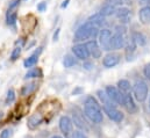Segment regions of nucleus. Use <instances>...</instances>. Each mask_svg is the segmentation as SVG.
<instances>
[{
    "label": "nucleus",
    "mask_w": 150,
    "mask_h": 138,
    "mask_svg": "<svg viewBox=\"0 0 150 138\" xmlns=\"http://www.w3.org/2000/svg\"><path fill=\"white\" fill-rule=\"evenodd\" d=\"M72 122H75V124L79 128V129L85 130V131L88 130V125H87L86 121H85L78 113H75V114H74V121H72Z\"/></svg>",
    "instance_id": "obj_19"
},
{
    "label": "nucleus",
    "mask_w": 150,
    "mask_h": 138,
    "mask_svg": "<svg viewBox=\"0 0 150 138\" xmlns=\"http://www.w3.org/2000/svg\"><path fill=\"white\" fill-rule=\"evenodd\" d=\"M120 62V56L117 54H108L104 57V61H103V64L105 68L107 69H112L114 66H116Z\"/></svg>",
    "instance_id": "obj_12"
},
{
    "label": "nucleus",
    "mask_w": 150,
    "mask_h": 138,
    "mask_svg": "<svg viewBox=\"0 0 150 138\" xmlns=\"http://www.w3.org/2000/svg\"><path fill=\"white\" fill-rule=\"evenodd\" d=\"M115 33L125 35L126 34V28H125L123 26H116V27H115Z\"/></svg>",
    "instance_id": "obj_33"
},
{
    "label": "nucleus",
    "mask_w": 150,
    "mask_h": 138,
    "mask_svg": "<svg viewBox=\"0 0 150 138\" xmlns=\"http://www.w3.org/2000/svg\"><path fill=\"white\" fill-rule=\"evenodd\" d=\"M130 88H132V86H130V82L128 81V80H126V79H121V80H119V82H117V89L121 92V93H129L130 92Z\"/></svg>",
    "instance_id": "obj_20"
},
{
    "label": "nucleus",
    "mask_w": 150,
    "mask_h": 138,
    "mask_svg": "<svg viewBox=\"0 0 150 138\" xmlns=\"http://www.w3.org/2000/svg\"><path fill=\"white\" fill-rule=\"evenodd\" d=\"M115 15L117 16L119 20H121V22H128L129 20V15H130V11L127 7H120L115 11Z\"/></svg>",
    "instance_id": "obj_17"
},
{
    "label": "nucleus",
    "mask_w": 150,
    "mask_h": 138,
    "mask_svg": "<svg viewBox=\"0 0 150 138\" xmlns=\"http://www.w3.org/2000/svg\"><path fill=\"white\" fill-rule=\"evenodd\" d=\"M115 11H116V8L112 6V5H110V4H106L105 6H103L101 7V9H100V14L104 16V18H107V16H111L113 14H115Z\"/></svg>",
    "instance_id": "obj_21"
},
{
    "label": "nucleus",
    "mask_w": 150,
    "mask_h": 138,
    "mask_svg": "<svg viewBox=\"0 0 150 138\" xmlns=\"http://www.w3.org/2000/svg\"><path fill=\"white\" fill-rule=\"evenodd\" d=\"M125 45H126L125 35L117 34V33H115L114 35H112L111 50H119V49H122Z\"/></svg>",
    "instance_id": "obj_11"
},
{
    "label": "nucleus",
    "mask_w": 150,
    "mask_h": 138,
    "mask_svg": "<svg viewBox=\"0 0 150 138\" xmlns=\"http://www.w3.org/2000/svg\"><path fill=\"white\" fill-rule=\"evenodd\" d=\"M38 88V85H36V82H30V84H27V85H25L23 87H22V89H21V95H23V96H27V95H30L35 89Z\"/></svg>",
    "instance_id": "obj_22"
},
{
    "label": "nucleus",
    "mask_w": 150,
    "mask_h": 138,
    "mask_svg": "<svg viewBox=\"0 0 150 138\" xmlns=\"http://www.w3.org/2000/svg\"><path fill=\"white\" fill-rule=\"evenodd\" d=\"M99 28L92 26L90 22H85L83 23L80 27H78V29L75 33V42H83L85 39L92 38L94 39L98 35H99Z\"/></svg>",
    "instance_id": "obj_2"
},
{
    "label": "nucleus",
    "mask_w": 150,
    "mask_h": 138,
    "mask_svg": "<svg viewBox=\"0 0 150 138\" xmlns=\"http://www.w3.org/2000/svg\"><path fill=\"white\" fill-rule=\"evenodd\" d=\"M85 44H86V48L88 50L90 56H92L96 59L101 57V49H100V46H99V44H98V42L96 39H91Z\"/></svg>",
    "instance_id": "obj_9"
},
{
    "label": "nucleus",
    "mask_w": 150,
    "mask_h": 138,
    "mask_svg": "<svg viewBox=\"0 0 150 138\" xmlns=\"http://www.w3.org/2000/svg\"><path fill=\"white\" fill-rule=\"evenodd\" d=\"M84 111L85 115L96 124L103 123L104 121V114L103 109L100 107L99 102L93 96H87L84 102Z\"/></svg>",
    "instance_id": "obj_1"
},
{
    "label": "nucleus",
    "mask_w": 150,
    "mask_h": 138,
    "mask_svg": "<svg viewBox=\"0 0 150 138\" xmlns=\"http://www.w3.org/2000/svg\"><path fill=\"white\" fill-rule=\"evenodd\" d=\"M107 4L112 5V6H122L123 4V0H107Z\"/></svg>",
    "instance_id": "obj_32"
},
{
    "label": "nucleus",
    "mask_w": 150,
    "mask_h": 138,
    "mask_svg": "<svg viewBox=\"0 0 150 138\" xmlns=\"http://www.w3.org/2000/svg\"><path fill=\"white\" fill-rule=\"evenodd\" d=\"M139 19L141 23L143 25H150V6H143L139 11Z\"/></svg>",
    "instance_id": "obj_13"
},
{
    "label": "nucleus",
    "mask_w": 150,
    "mask_h": 138,
    "mask_svg": "<svg viewBox=\"0 0 150 138\" xmlns=\"http://www.w3.org/2000/svg\"><path fill=\"white\" fill-rule=\"evenodd\" d=\"M41 52H42V48H38V50H36L30 57H28L27 59H25L23 66H25L26 69H28V68H33L34 65H36V63H38V56H40Z\"/></svg>",
    "instance_id": "obj_14"
},
{
    "label": "nucleus",
    "mask_w": 150,
    "mask_h": 138,
    "mask_svg": "<svg viewBox=\"0 0 150 138\" xmlns=\"http://www.w3.org/2000/svg\"><path fill=\"white\" fill-rule=\"evenodd\" d=\"M16 19H18V14L16 12H13V11H8L7 12V15H6V22L8 26H15L16 23Z\"/></svg>",
    "instance_id": "obj_24"
},
{
    "label": "nucleus",
    "mask_w": 150,
    "mask_h": 138,
    "mask_svg": "<svg viewBox=\"0 0 150 138\" xmlns=\"http://www.w3.org/2000/svg\"><path fill=\"white\" fill-rule=\"evenodd\" d=\"M105 92L108 95V98L115 104L123 106V94L117 89V87H115V86H107L105 88Z\"/></svg>",
    "instance_id": "obj_6"
},
{
    "label": "nucleus",
    "mask_w": 150,
    "mask_h": 138,
    "mask_svg": "<svg viewBox=\"0 0 150 138\" xmlns=\"http://www.w3.org/2000/svg\"><path fill=\"white\" fill-rule=\"evenodd\" d=\"M14 100H15V92L11 88V89H8V92H7L5 102H6V104H12Z\"/></svg>",
    "instance_id": "obj_28"
},
{
    "label": "nucleus",
    "mask_w": 150,
    "mask_h": 138,
    "mask_svg": "<svg viewBox=\"0 0 150 138\" xmlns=\"http://www.w3.org/2000/svg\"><path fill=\"white\" fill-rule=\"evenodd\" d=\"M87 22H90L92 26L99 28V27H103V26H104V23H105V18H104L100 13H96V14H93L92 16L88 18Z\"/></svg>",
    "instance_id": "obj_16"
},
{
    "label": "nucleus",
    "mask_w": 150,
    "mask_h": 138,
    "mask_svg": "<svg viewBox=\"0 0 150 138\" xmlns=\"http://www.w3.org/2000/svg\"><path fill=\"white\" fill-rule=\"evenodd\" d=\"M19 4H20V0H12V1L9 2L8 11H12V9H14L15 7H18V6H19Z\"/></svg>",
    "instance_id": "obj_31"
},
{
    "label": "nucleus",
    "mask_w": 150,
    "mask_h": 138,
    "mask_svg": "<svg viewBox=\"0 0 150 138\" xmlns=\"http://www.w3.org/2000/svg\"><path fill=\"white\" fill-rule=\"evenodd\" d=\"M149 107H150V99H149Z\"/></svg>",
    "instance_id": "obj_41"
},
{
    "label": "nucleus",
    "mask_w": 150,
    "mask_h": 138,
    "mask_svg": "<svg viewBox=\"0 0 150 138\" xmlns=\"http://www.w3.org/2000/svg\"><path fill=\"white\" fill-rule=\"evenodd\" d=\"M59 33H61V29H59V28H57V29H56V32H55V34H54V37H52V39H54L55 42H56V41H58Z\"/></svg>",
    "instance_id": "obj_36"
},
{
    "label": "nucleus",
    "mask_w": 150,
    "mask_h": 138,
    "mask_svg": "<svg viewBox=\"0 0 150 138\" xmlns=\"http://www.w3.org/2000/svg\"><path fill=\"white\" fill-rule=\"evenodd\" d=\"M140 1V4H142V5H147V4H149L150 0H139ZM148 6V5H147Z\"/></svg>",
    "instance_id": "obj_39"
},
{
    "label": "nucleus",
    "mask_w": 150,
    "mask_h": 138,
    "mask_svg": "<svg viewBox=\"0 0 150 138\" xmlns=\"http://www.w3.org/2000/svg\"><path fill=\"white\" fill-rule=\"evenodd\" d=\"M132 41L136 44V46H143L147 44V37L140 32H134L132 34Z\"/></svg>",
    "instance_id": "obj_18"
},
{
    "label": "nucleus",
    "mask_w": 150,
    "mask_h": 138,
    "mask_svg": "<svg viewBox=\"0 0 150 138\" xmlns=\"http://www.w3.org/2000/svg\"><path fill=\"white\" fill-rule=\"evenodd\" d=\"M144 74H146V77L150 80V63L144 66Z\"/></svg>",
    "instance_id": "obj_35"
},
{
    "label": "nucleus",
    "mask_w": 150,
    "mask_h": 138,
    "mask_svg": "<svg viewBox=\"0 0 150 138\" xmlns=\"http://www.w3.org/2000/svg\"><path fill=\"white\" fill-rule=\"evenodd\" d=\"M69 1H70V0H64V1H63V4L61 5V7H62V8H65V7L69 5Z\"/></svg>",
    "instance_id": "obj_38"
},
{
    "label": "nucleus",
    "mask_w": 150,
    "mask_h": 138,
    "mask_svg": "<svg viewBox=\"0 0 150 138\" xmlns=\"http://www.w3.org/2000/svg\"><path fill=\"white\" fill-rule=\"evenodd\" d=\"M72 52H74L76 58L81 59V61H86V59L90 57L88 50H87V48H86V44H84V43L75 44V45L72 46Z\"/></svg>",
    "instance_id": "obj_7"
},
{
    "label": "nucleus",
    "mask_w": 150,
    "mask_h": 138,
    "mask_svg": "<svg viewBox=\"0 0 150 138\" xmlns=\"http://www.w3.org/2000/svg\"><path fill=\"white\" fill-rule=\"evenodd\" d=\"M41 77H42V71L40 69H30L25 74V79H33V78H41Z\"/></svg>",
    "instance_id": "obj_25"
},
{
    "label": "nucleus",
    "mask_w": 150,
    "mask_h": 138,
    "mask_svg": "<svg viewBox=\"0 0 150 138\" xmlns=\"http://www.w3.org/2000/svg\"><path fill=\"white\" fill-rule=\"evenodd\" d=\"M12 129H4L1 132H0V138H11L12 137Z\"/></svg>",
    "instance_id": "obj_29"
},
{
    "label": "nucleus",
    "mask_w": 150,
    "mask_h": 138,
    "mask_svg": "<svg viewBox=\"0 0 150 138\" xmlns=\"http://www.w3.org/2000/svg\"><path fill=\"white\" fill-rule=\"evenodd\" d=\"M47 8V2L45 1H42L38 5V12H44Z\"/></svg>",
    "instance_id": "obj_34"
},
{
    "label": "nucleus",
    "mask_w": 150,
    "mask_h": 138,
    "mask_svg": "<svg viewBox=\"0 0 150 138\" xmlns=\"http://www.w3.org/2000/svg\"><path fill=\"white\" fill-rule=\"evenodd\" d=\"M42 121H43V117H42V115L36 113V114L32 115V116L28 118L27 125H28V128H29V129L34 130V129H36L38 125L42 123Z\"/></svg>",
    "instance_id": "obj_15"
},
{
    "label": "nucleus",
    "mask_w": 150,
    "mask_h": 138,
    "mask_svg": "<svg viewBox=\"0 0 150 138\" xmlns=\"http://www.w3.org/2000/svg\"><path fill=\"white\" fill-rule=\"evenodd\" d=\"M104 113L108 116L110 120H112L116 123H120L123 120V114L116 108V104H106L103 106Z\"/></svg>",
    "instance_id": "obj_5"
},
{
    "label": "nucleus",
    "mask_w": 150,
    "mask_h": 138,
    "mask_svg": "<svg viewBox=\"0 0 150 138\" xmlns=\"http://www.w3.org/2000/svg\"><path fill=\"white\" fill-rule=\"evenodd\" d=\"M122 94H123V93H122ZM123 106H125V108L127 109L128 113H130V114L136 113L137 107H136V104H135L134 98H133V95H132L130 92L123 94Z\"/></svg>",
    "instance_id": "obj_10"
},
{
    "label": "nucleus",
    "mask_w": 150,
    "mask_h": 138,
    "mask_svg": "<svg viewBox=\"0 0 150 138\" xmlns=\"http://www.w3.org/2000/svg\"><path fill=\"white\" fill-rule=\"evenodd\" d=\"M21 51H22V48H21V46H15V48L13 49L12 54H11V59H12V61H16V59L20 57Z\"/></svg>",
    "instance_id": "obj_27"
},
{
    "label": "nucleus",
    "mask_w": 150,
    "mask_h": 138,
    "mask_svg": "<svg viewBox=\"0 0 150 138\" xmlns=\"http://www.w3.org/2000/svg\"><path fill=\"white\" fill-rule=\"evenodd\" d=\"M98 44L100 46V49L105 50V51H110L111 50V42H112V32L107 28H103L99 35H98Z\"/></svg>",
    "instance_id": "obj_4"
},
{
    "label": "nucleus",
    "mask_w": 150,
    "mask_h": 138,
    "mask_svg": "<svg viewBox=\"0 0 150 138\" xmlns=\"http://www.w3.org/2000/svg\"><path fill=\"white\" fill-rule=\"evenodd\" d=\"M63 65H64V68H67V69L77 65V59L75 58V56H71V55L64 56V58H63Z\"/></svg>",
    "instance_id": "obj_23"
},
{
    "label": "nucleus",
    "mask_w": 150,
    "mask_h": 138,
    "mask_svg": "<svg viewBox=\"0 0 150 138\" xmlns=\"http://www.w3.org/2000/svg\"><path fill=\"white\" fill-rule=\"evenodd\" d=\"M72 138H87V136H86L83 131L77 130V131H75V132L72 134Z\"/></svg>",
    "instance_id": "obj_30"
},
{
    "label": "nucleus",
    "mask_w": 150,
    "mask_h": 138,
    "mask_svg": "<svg viewBox=\"0 0 150 138\" xmlns=\"http://www.w3.org/2000/svg\"><path fill=\"white\" fill-rule=\"evenodd\" d=\"M51 138H63V137H61V136H57V135H55V136H52Z\"/></svg>",
    "instance_id": "obj_40"
},
{
    "label": "nucleus",
    "mask_w": 150,
    "mask_h": 138,
    "mask_svg": "<svg viewBox=\"0 0 150 138\" xmlns=\"http://www.w3.org/2000/svg\"><path fill=\"white\" fill-rule=\"evenodd\" d=\"M135 50H136V44L130 39V42L127 44V46H126V55H127V57H128V61L130 59V57H132V55L135 52Z\"/></svg>",
    "instance_id": "obj_26"
},
{
    "label": "nucleus",
    "mask_w": 150,
    "mask_h": 138,
    "mask_svg": "<svg viewBox=\"0 0 150 138\" xmlns=\"http://www.w3.org/2000/svg\"><path fill=\"white\" fill-rule=\"evenodd\" d=\"M134 98L139 102H143L148 98V85L143 79H137L133 85Z\"/></svg>",
    "instance_id": "obj_3"
},
{
    "label": "nucleus",
    "mask_w": 150,
    "mask_h": 138,
    "mask_svg": "<svg viewBox=\"0 0 150 138\" xmlns=\"http://www.w3.org/2000/svg\"><path fill=\"white\" fill-rule=\"evenodd\" d=\"M84 68H85L86 70H91L92 68H93V65H92L91 63H85V64H84Z\"/></svg>",
    "instance_id": "obj_37"
},
{
    "label": "nucleus",
    "mask_w": 150,
    "mask_h": 138,
    "mask_svg": "<svg viewBox=\"0 0 150 138\" xmlns=\"http://www.w3.org/2000/svg\"><path fill=\"white\" fill-rule=\"evenodd\" d=\"M72 127H74V122L69 116H62L59 118V129L63 135L65 136L70 135V132L72 131Z\"/></svg>",
    "instance_id": "obj_8"
}]
</instances>
